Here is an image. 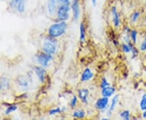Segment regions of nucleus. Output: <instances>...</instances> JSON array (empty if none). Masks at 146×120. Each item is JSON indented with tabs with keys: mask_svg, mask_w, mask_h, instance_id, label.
Masks as SVG:
<instances>
[{
	"mask_svg": "<svg viewBox=\"0 0 146 120\" xmlns=\"http://www.w3.org/2000/svg\"><path fill=\"white\" fill-rule=\"evenodd\" d=\"M140 109L142 111L146 110V93L143 94L141 97V101H140Z\"/></svg>",
	"mask_w": 146,
	"mask_h": 120,
	"instance_id": "nucleus-26",
	"label": "nucleus"
},
{
	"mask_svg": "<svg viewBox=\"0 0 146 120\" xmlns=\"http://www.w3.org/2000/svg\"><path fill=\"white\" fill-rule=\"evenodd\" d=\"M26 10V4L25 0H20L15 7V11L19 14H23Z\"/></svg>",
	"mask_w": 146,
	"mask_h": 120,
	"instance_id": "nucleus-17",
	"label": "nucleus"
},
{
	"mask_svg": "<svg viewBox=\"0 0 146 120\" xmlns=\"http://www.w3.org/2000/svg\"><path fill=\"white\" fill-rule=\"evenodd\" d=\"M30 76L29 75H24L21 74L19 76H16L15 80V83L17 85V87H19L20 89H22V91H27L30 87Z\"/></svg>",
	"mask_w": 146,
	"mask_h": 120,
	"instance_id": "nucleus-5",
	"label": "nucleus"
},
{
	"mask_svg": "<svg viewBox=\"0 0 146 120\" xmlns=\"http://www.w3.org/2000/svg\"><path fill=\"white\" fill-rule=\"evenodd\" d=\"M140 16H141V12L139 11H135L131 16V23H136V21H138V19L140 18Z\"/></svg>",
	"mask_w": 146,
	"mask_h": 120,
	"instance_id": "nucleus-25",
	"label": "nucleus"
},
{
	"mask_svg": "<svg viewBox=\"0 0 146 120\" xmlns=\"http://www.w3.org/2000/svg\"><path fill=\"white\" fill-rule=\"evenodd\" d=\"M68 29L67 21H55L51 24L47 29V35L54 38H58L63 36Z\"/></svg>",
	"mask_w": 146,
	"mask_h": 120,
	"instance_id": "nucleus-1",
	"label": "nucleus"
},
{
	"mask_svg": "<svg viewBox=\"0 0 146 120\" xmlns=\"http://www.w3.org/2000/svg\"><path fill=\"white\" fill-rule=\"evenodd\" d=\"M72 11L73 20L77 21L80 16V0H72V5H71Z\"/></svg>",
	"mask_w": 146,
	"mask_h": 120,
	"instance_id": "nucleus-10",
	"label": "nucleus"
},
{
	"mask_svg": "<svg viewBox=\"0 0 146 120\" xmlns=\"http://www.w3.org/2000/svg\"><path fill=\"white\" fill-rule=\"evenodd\" d=\"M129 37L131 42L133 44L136 45L137 43V37H138V32L136 29H131L130 32H129Z\"/></svg>",
	"mask_w": 146,
	"mask_h": 120,
	"instance_id": "nucleus-20",
	"label": "nucleus"
},
{
	"mask_svg": "<svg viewBox=\"0 0 146 120\" xmlns=\"http://www.w3.org/2000/svg\"><path fill=\"white\" fill-rule=\"evenodd\" d=\"M91 2H92V4L94 7H96L97 5V0H91Z\"/></svg>",
	"mask_w": 146,
	"mask_h": 120,
	"instance_id": "nucleus-30",
	"label": "nucleus"
},
{
	"mask_svg": "<svg viewBox=\"0 0 146 120\" xmlns=\"http://www.w3.org/2000/svg\"><path fill=\"white\" fill-rule=\"evenodd\" d=\"M111 16H112V23L115 28H119L121 25V17L120 14L117 10V8L115 7H113L111 8Z\"/></svg>",
	"mask_w": 146,
	"mask_h": 120,
	"instance_id": "nucleus-12",
	"label": "nucleus"
},
{
	"mask_svg": "<svg viewBox=\"0 0 146 120\" xmlns=\"http://www.w3.org/2000/svg\"><path fill=\"white\" fill-rule=\"evenodd\" d=\"M65 110H66V108H63V107H55V108H53L51 110H49V115H55L62 114Z\"/></svg>",
	"mask_w": 146,
	"mask_h": 120,
	"instance_id": "nucleus-21",
	"label": "nucleus"
},
{
	"mask_svg": "<svg viewBox=\"0 0 146 120\" xmlns=\"http://www.w3.org/2000/svg\"><path fill=\"white\" fill-rule=\"evenodd\" d=\"M131 41H130L129 42H124L121 45V49L123 50V52L125 53V54H129V53L131 52Z\"/></svg>",
	"mask_w": 146,
	"mask_h": 120,
	"instance_id": "nucleus-22",
	"label": "nucleus"
},
{
	"mask_svg": "<svg viewBox=\"0 0 146 120\" xmlns=\"http://www.w3.org/2000/svg\"><path fill=\"white\" fill-rule=\"evenodd\" d=\"M17 110H18V105L16 104V103H9V104L7 105L3 114L6 116H9Z\"/></svg>",
	"mask_w": 146,
	"mask_h": 120,
	"instance_id": "nucleus-16",
	"label": "nucleus"
},
{
	"mask_svg": "<svg viewBox=\"0 0 146 120\" xmlns=\"http://www.w3.org/2000/svg\"><path fill=\"white\" fill-rule=\"evenodd\" d=\"M72 116L74 119H84L86 116V112L83 109H76V110H74L72 114Z\"/></svg>",
	"mask_w": 146,
	"mask_h": 120,
	"instance_id": "nucleus-18",
	"label": "nucleus"
},
{
	"mask_svg": "<svg viewBox=\"0 0 146 120\" xmlns=\"http://www.w3.org/2000/svg\"><path fill=\"white\" fill-rule=\"evenodd\" d=\"M61 0H48L46 3V10L48 14L50 16L56 15L58 7L59 6Z\"/></svg>",
	"mask_w": 146,
	"mask_h": 120,
	"instance_id": "nucleus-8",
	"label": "nucleus"
},
{
	"mask_svg": "<svg viewBox=\"0 0 146 120\" xmlns=\"http://www.w3.org/2000/svg\"><path fill=\"white\" fill-rule=\"evenodd\" d=\"M140 50L145 52L146 50V37H145V39L143 40V42H141V46H140Z\"/></svg>",
	"mask_w": 146,
	"mask_h": 120,
	"instance_id": "nucleus-28",
	"label": "nucleus"
},
{
	"mask_svg": "<svg viewBox=\"0 0 146 120\" xmlns=\"http://www.w3.org/2000/svg\"><path fill=\"white\" fill-rule=\"evenodd\" d=\"M119 116L123 119L124 120H130L131 119V112L130 110H123L122 112H120Z\"/></svg>",
	"mask_w": 146,
	"mask_h": 120,
	"instance_id": "nucleus-24",
	"label": "nucleus"
},
{
	"mask_svg": "<svg viewBox=\"0 0 146 120\" xmlns=\"http://www.w3.org/2000/svg\"><path fill=\"white\" fill-rule=\"evenodd\" d=\"M109 97H102V96L96 100V101L94 103L95 109L99 110L101 112H104L105 110H107L109 108Z\"/></svg>",
	"mask_w": 146,
	"mask_h": 120,
	"instance_id": "nucleus-7",
	"label": "nucleus"
},
{
	"mask_svg": "<svg viewBox=\"0 0 146 120\" xmlns=\"http://www.w3.org/2000/svg\"><path fill=\"white\" fill-rule=\"evenodd\" d=\"M11 88V82L10 78L6 76H0V93L7 92Z\"/></svg>",
	"mask_w": 146,
	"mask_h": 120,
	"instance_id": "nucleus-9",
	"label": "nucleus"
},
{
	"mask_svg": "<svg viewBox=\"0 0 146 120\" xmlns=\"http://www.w3.org/2000/svg\"><path fill=\"white\" fill-rule=\"evenodd\" d=\"M52 54H47V53L43 52V51H39L35 54V61L36 63L40 66H42L43 68H46L50 66V63H51L53 60Z\"/></svg>",
	"mask_w": 146,
	"mask_h": 120,
	"instance_id": "nucleus-4",
	"label": "nucleus"
},
{
	"mask_svg": "<svg viewBox=\"0 0 146 120\" xmlns=\"http://www.w3.org/2000/svg\"><path fill=\"white\" fill-rule=\"evenodd\" d=\"M116 93V89L112 85H108L106 87H105L103 89H102L101 91V95L102 97H113Z\"/></svg>",
	"mask_w": 146,
	"mask_h": 120,
	"instance_id": "nucleus-14",
	"label": "nucleus"
},
{
	"mask_svg": "<svg viewBox=\"0 0 146 120\" xmlns=\"http://www.w3.org/2000/svg\"><path fill=\"white\" fill-rule=\"evenodd\" d=\"M108 85H110V83L109 81L107 80V79L106 78V77H102V80H101V82H100V88L103 89V88L108 86Z\"/></svg>",
	"mask_w": 146,
	"mask_h": 120,
	"instance_id": "nucleus-27",
	"label": "nucleus"
},
{
	"mask_svg": "<svg viewBox=\"0 0 146 120\" xmlns=\"http://www.w3.org/2000/svg\"><path fill=\"white\" fill-rule=\"evenodd\" d=\"M94 77V73L89 68H86L81 73L80 81L81 82H88Z\"/></svg>",
	"mask_w": 146,
	"mask_h": 120,
	"instance_id": "nucleus-13",
	"label": "nucleus"
},
{
	"mask_svg": "<svg viewBox=\"0 0 146 120\" xmlns=\"http://www.w3.org/2000/svg\"><path fill=\"white\" fill-rule=\"evenodd\" d=\"M72 2L71 0H61L58 7L55 18L57 21H67L70 17V11Z\"/></svg>",
	"mask_w": 146,
	"mask_h": 120,
	"instance_id": "nucleus-2",
	"label": "nucleus"
},
{
	"mask_svg": "<svg viewBox=\"0 0 146 120\" xmlns=\"http://www.w3.org/2000/svg\"><path fill=\"white\" fill-rule=\"evenodd\" d=\"M145 52H146V50H145Z\"/></svg>",
	"mask_w": 146,
	"mask_h": 120,
	"instance_id": "nucleus-32",
	"label": "nucleus"
},
{
	"mask_svg": "<svg viewBox=\"0 0 146 120\" xmlns=\"http://www.w3.org/2000/svg\"><path fill=\"white\" fill-rule=\"evenodd\" d=\"M142 118L143 119H146V110H143V112H142Z\"/></svg>",
	"mask_w": 146,
	"mask_h": 120,
	"instance_id": "nucleus-29",
	"label": "nucleus"
},
{
	"mask_svg": "<svg viewBox=\"0 0 146 120\" xmlns=\"http://www.w3.org/2000/svg\"><path fill=\"white\" fill-rule=\"evenodd\" d=\"M119 100V95H115V96L113 97V98H112L110 103L108 111H107V115L108 116H110V115H112V113L114 112V110H115V108H116V106L118 105Z\"/></svg>",
	"mask_w": 146,
	"mask_h": 120,
	"instance_id": "nucleus-15",
	"label": "nucleus"
},
{
	"mask_svg": "<svg viewBox=\"0 0 146 120\" xmlns=\"http://www.w3.org/2000/svg\"><path fill=\"white\" fill-rule=\"evenodd\" d=\"M41 50L43 52L54 55L58 52L57 38H54L47 35L42 42Z\"/></svg>",
	"mask_w": 146,
	"mask_h": 120,
	"instance_id": "nucleus-3",
	"label": "nucleus"
},
{
	"mask_svg": "<svg viewBox=\"0 0 146 120\" xmlns=\"http://www.w3.org/2000/svg\"><path fill=\"white\" fill-rule=\"evenodd\" d=\"M77 96L79 99L81 101V103L84 105H87L89 103V90L85 88L80 89L77 92Z\"/></svg>",
	"mask_w": 146,
	"mask_h": 120,
	"instance_id": "nucleus-11",
	"label": "nucleus"
},
{
	"mask_svg": "<svg viewBox=\"0 0 146 120\" xmlns=\"http://www.w3.org/2000/svg\"><path fill=\"white\" fill-rule=\"evenodd\" d=\"M78 101H79V97L78 96H76V95H73L72 97V99L70 100V102H69V105H70V107L73 109V110H75L76 109V105L78 104Z\"/></svg>",
	"mask_w": 146,
	"mask_h": 120,
	"instance_id": "nucleus-23",
	"label": "nucleus"
},
{
	"mask_svg": "<svg viewBox=\"0 0 146 120\" xmlns=\"http://www.w3.org/2000/svg\"><path fill=\"white\" fill-rule=\"evenodd\" d=\"M33 72L36 76V79L41 84H44L46 80V68L40 65H36L33 68Z\"/></svg>",
	"mask_w": 146,
	"mask_h": 120,
	"instance_id": "nucleus-6",
	"label": "nucleus"
},
{
	"mask_svg": "<svg viewBox=\"0 0 146 120\" xmlns=\"http://www.w3.org/2000/svg\"><path fill=\"white\" fill-rule=\"evenodd\" d=\"M145 79H146V73H145Z\"/></svg>",
	"mask_w": 146,
	"mask_h": 120,
	"instance_id": "nucleus-31",
	"label": "nucleus"
},
{
	"mask_svg": "<svg viewBox=\"0 0 146 120\" xmlns=\"http://www.w3.org/2000/svg\"><path fill=\"white\" fill-rule=\"evenodd\" d=\"M86 37V29H85V25L84 22H81L80 24V42H83L85 41Z\"/></svg>",
	"mask_w": 146,
	"mask_h": 120,
	"instance_id": "nucleus-19",
	"label": "nucleus"
}]
</instances>
